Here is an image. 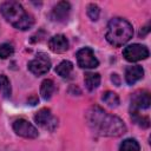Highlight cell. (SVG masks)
<instances>
[{
	"instance_id": "cell-1",
	"label": "cell",
	"mask_w": 151,
	"mask_h": 151,
	"mask_svg": "<svg viewBox=\"0 0 151 151\" xmlns=\"http://www.w3.org/2000/svg\"><path fill=\"white\" fill-rule=\"evenodd\" d=\"M88 126L100 136L119 137L126 132L124 122L117 116L110 114L99 106H92L86 112Z\"/></svg>"
},
{
	"instance_id": "cell-2",
	"label": "cell",
	"mask_w": 151,
	"mask_h": 151,
	"mask_svg": "<svg viewBox=\"0 0 151 151\" xmlns=\"http://www.w3.org/2000/svg\"><path fill=\"white\" fill-rule=\"evenodd\" d=\"M0 13L7 22H9L13 27L20 31H27L34 24L33 17L28 12H26L25 8L17 1L9 0L1 2Z\"/></svg>"
},
{
	"instance_id": "cell-3",
	"label": "cell",
	"mask_w": 151,
	"mask_h": 151,
	"mask_svg": "<svg viewBox=\"0 0 151 151\" xmlns=\"http://www.w3.org/2000/svg\"><path fill=\"white\" fill-rule=\"evenodd\" d=\"M133 35L132 25L123 18H113L107 25L105 34L106 40L113 46H122L126 44Z\"/></svg>"
},
{
	"instance_id": "cell-4",
	"label": "cell",
	"mask_w": 151,
	"mask_h": 151,
	"mask_svg": "<svg viewBox=\"0 0 151 151\" xmlns=\"http://www.w3.org/2000/svg\"><path fill=\"white\" fill-rule=\"evenodd\" d=\"M123 57L130 63L140 61V60H144L149 57V50L144 45L132 44V45L126 46L123 50Z\"/></svg>"
},
{
	"instance_id": "cell-5",
	"label": "cell",
	"mask_w": 151,
	"mask_h": 151,
	"mask_svg": "<svg viewBox=\"0 0 151 151\" xmlns=\"http://www.w3.org/2000/svg\"><path fill=\"white\" fill-rule=\"evenodd\" d=\"M51 68V59L47 54L40 52L28 63V70L35 76H42L47 73Z\"/></svg>"
},
{
	"instance_id": "cell-6",
	"label": "cell",
	"mask_w": 151,
	"mask_h": 151,
	"mask_svg": "<svg viewBox=\"0 0 151 151\" xmlns=\"http://www.w3.org/2000/svg\"><path fill=\"white\" fill-rule=\"evenodd\" d=\"M34 122L45 130L53 131L58 126V119L53 116L50 109H41L34 116Z\"/></svg>"
},
{
	"instance_id": "cell-7",
	"label": "cell",
	"mask_w": 151,
	"mask_h": 151,
	"mask_svg": "<svg viewBox=\"0 0 151 151\" xmlns=\"http://www.w3.org/2000/svg\"><path fill=\"white\" fill-rule=\"evenodd\" d=\"M76 57L77 63L81 68H96L99 65V61L94 55V52L90 47H84L79 50Z\"/></svg>"
},
{
	"instance_id": "cell-8",
	"label": "cell",
	"mask_w": 151,
	"mask_h": 151,
	"mask_svg": "<svg viewBox=\"0 0 151 151\" xmlns=\"http://www.w3.org/2000/svg\"><path fill=\"white\" fill-rule=\"evenodd\" d=\"M151 104V97L147 91H137L131 97L130 112H140L142 110L149 109Z\"/></svg>"
},
{
	"instance_id": "cell-9",
	"label": "cell",
	"mask_w": 151,
	"mask_h": 151,
	"mask_svg": "<svg viewBox=\"0 0 151 151\" xmlns=\"http://www.w3.org/2000/svg\"><path fill=\"white\" fill-rule=\"evenodd\" d=\"M13 130L14 132L20 136V137H24V138H37L38 137V130L35 129L34 125H32L28 120L24 119V118H20V119H17L14 123H13Z\"/></svg>"
},
{
	"instance_id": "cell-10",
	"label": "cell",
	"mask_w": 151,
	"mask_h": 151,
	"mask_svg": "<svg viewBox=\"0 0 151 151\" xmlns=\"http://www.w3.org/2000/svg\"><path fill=\"white\" fill-rule=\"evenodd\" d=\"M71 13V5L67 1H60L58 2L51 11V19L57 22H64L68 19Z\"/></svg>"
},
{
	"instance_id": "cell-11",
	"label": "cell",
	"mask_w": 151,
	"mask_h": 151,
	"mask_svg": "<svg viewBox=\"0 0 151 151\" xmlns=\"http://www.w3.org/2000/svg\"><path fill=\"white\" fill-rule=\"evenodd\" d=\"M48 47L54 53H64L68 50V40L64 34H57L48 40Z\"/></svg>"
},
{
	"instance_id": "cell-12",
	"label": "cell",
	"mask_w": 151,
	"mask_h": 151,
	"mask_svg": "<svg viewBox=\"0 0 151 151\" xmlns=\"http://www.w3.org/2000/svg\"><path fill=\"white\" fill-rule=\"evenodd\" d=\"M143 76H144V70L139 65L129 66L125 70V81L129 85H133L134 83L140 80L143 78Z\"/></svg>"
},
{
	"instance_id": "cell-13",
	"label": "cell",
	"mask_w": 151,
	"mask_h": 151,
	"mask_svg": "<svg viewBox=\"0 0 151 151\" xmlns=\"http://www.w3.org/2000/svg\"><path fill=\"white\" fill-rule=\"evenodd\" d=\"M84 81H85V86L88 91H94L100 84V74L94 73V72H87V73H85Z\"/></svg>"
},
{
	"instance_id": "cell-14",
	"label": "cell",
	"mask_w": 151,
	"mask_h": 151,
	"mask_svg": "<svg viewBox=\"0 0 151 151\" xmlns=\"http://www.w3.org/2000/svg\"><path fill=\"white\" fill-rule=\"evenodd\" d=\"M55 91V86L52 79H45L40 86V94L45 100H48Z\"/></svg>"
},
{
	"instance_id": "cell-15",
	"label": "cell",
	"mask_w": 151,
	"mask_h": 151,
	"mask_svg": "<svg viewBox=\"0 0 151 151\" xmlns=\"http://www.w3.org/2000/svg\"><path fill=\"white\" fill-rule=\"evenodd\" d=\"M73 71V64L68 60H63L57 67H55V72L63 77V78H67Z\"/></svg>"
},
{
	"instance_id": "cell-16",
	"label": "cell",
	"mask_w": 151,
	"mask_h": 151,
	"mask_svg": "<svg viewBox=\"0 0 151 151\" xmlns=\"http://www.w3.org/2000/svg\"><path fill=\"white\" fill-rule=\"evenodd\" d=\"M140 146L139 143L133 138L124 139L119 146V151H139Z\"/></svg>"
},
{
	"instance_id": "cell-17",
	"label": "cell",
	"mask_w": 151,
	"mask_h": 151,
	"mask_svg": "<svg viewBox=\"0 0 151 151\" xmlns=\"http://www.w3.org/2000/svg\"><path fill=\"white\" fill-rule=\"evenodd\" d=\"M0 93L4 98H9L12 93L11 83L5 74H0Z\"/></svg>"
},
{
	"instance_id": "cell-18",
	"label": "cell",
	"mask_w": 151,
	"mask_h": 151,
	"mask_svg": "<svg viewBox=\"0 0 151 151\" xmlns=\"http://www.w3.org/2000/svg\"><path fill=\"white\" fill-rule=\"evenodd\" d=\"M131 113V119L140 127L143 129H146L150 126V119L149 117H145V116H142L140 112H130Z\"/></svg>"
},
{
	"instance_id": "cell-19",
	"label": "cell",
	"mask_w": 151,
	"mask_h": 151,
	"mask_svg": "<svg viewBox=\"0 0 151 151\" xmlns=\"http://www.w3.org/2000/svg\"><path fill=\"white\" fill-rule=\"evenodd\" d=\"M101 99L104 100V103H106L111 107H116L119 104V97H118V94L114 93V92H112V91H106L103 94Z\"/></svg>"
},
{
	"instance_id": "cell-20",
	"label": "cell",
	"mask_w": 151,
	"mask_h": 151,
	"mask_svg": "<svg viewBox=\"0 0 151 151\" xmlns=\"http://www.w3.org/2000/svg\"><path fill=\"white\" fill-rule=\"evenodd\" d=\"M14 53V47L8 44V42H4L0 45V58L1 59H7L9 58L12 54Z\"/></svg>"
},
{
	"instance_id": "cell-21",
	"label": "cell",
	"mask_w": 151,
	"mask_h": 151,
	"mask_svg": "<svg viewBox=\"0 0 151 151\" xmlns=\"http://www.w3.org/2000/svg\"><path fill=\"white\" fill-rule=\"evenodd\" d=\"M99 14H100V9H99V7H98L96 4H90V5L87 6V15H88V18H90L92 21L98 20Z\"/></svg>"
},
{
	"instance_id": "cell-22",
	"label": "cell",
	"mask_w": 151,
	"mask_h": 151,
	"mask_svg": "<svg viewBox=\"0 0 151 151\" xmlns=\"http://www.w3.org/2000/svg\"><path fill=\"white\" fill-rule=\"evenodd\" d=\"M149 32V25L147 26H145V27H143V29H140V32H139V35H145L146 33Z\"/></svg>"
},
{
	"instance_id": "cell-23",
	"label": "cell",
	"mask_w": 151,
	"mask_h": 151,
	"mask_svg": "<svg viewBox=\"0 0 151 151\" xmlns=\"http://www.w3.org/2000/svg\"><path fill=\"white\" fill-rule=\"evenodd\" d=\"M111 79H112V81H116V85L117 86L119 85V79H118V76L117 74H112V78Z\"/></svg>"
}]
</instances>
